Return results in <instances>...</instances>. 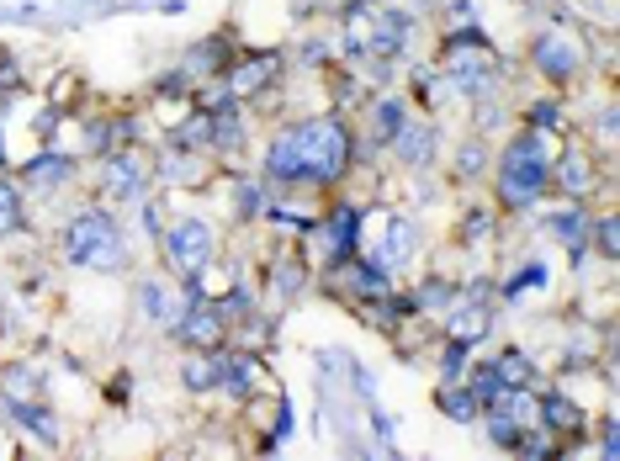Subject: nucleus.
I'll list each match as a JSON object with an SVG mask.
<instances>
[{"label": "nucleus", "mask_w": 620, "mask_h": 461, "mask_svg": "<svg viewBox=\"0 0 620 461\" xmlns=\"http://www.w3.org/2000/svg\"><path fill=\"white\" fill-rule=\"evenodd\" d=\"M551 186V154L541 133H520L504 160H498V202L504 208H531L541 191Z\"/></svg>", "instance_id": "f257e3e1"}]
</instances>
